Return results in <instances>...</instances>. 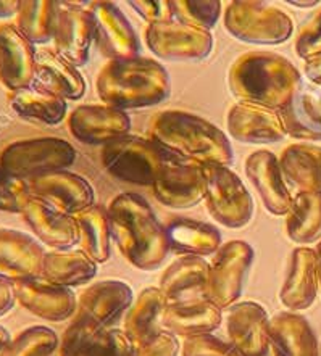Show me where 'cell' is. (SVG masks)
<instances>
[{"mask_svg":"<svg viewBox=\"0 0 321 356\" xmlns=\"http://www.w3.org/2000/svg\"><path fill=\"white\" fill-rule=\"evenodd\" d=\"M134 303V293L130 284L118 279H107L86 289L79 297V312L88 313L95 321L111 327L128 313Z\"/></svg>","mask_w":321,"mask_h":356,"instance_id":"27","label":"cell"},{"mask_svg":"<svg viewBox=\"0 0 321 356\" xmlns=\"http://www.w3.org/2000/svg\"><path fill=\"white\" fill-rule=\"evenodd\" d=\"M58 335L45 325H33L10 340L0 356H50L58 348Z\"/></svg>","mask_w":321,"mask_h":356,"instance_id":"39","label":"cell"},{"mask_svg":"<svg viewBox=\"0 0 321 356\" xmlns=\"http://www.w3.org/2000/svg\"><path fill=\"white\" fill-rule=\"evenodd\" d=\"M205 187L203 166L178 160L162 172L152 186V192L162 205L175 210H187L197 207L205 198Z\"/></svg>","mask_w":321,"mask_h":356,"instance_id":"14","label":"cell"},{"mask_svg":"<svg viewBox=\"0 0 321 356\" xmlns=\"http://www.w3.org/2000/svg\"><path fill=\"white\" fill-rule=\"evenodd\" d=\"M226 126L228 134L244 144H276L288 136L279 111L246 102L229 110Z\"/></svg>","mask_w":321,"mask_h":356,"instance_id":"19","label":"cell"},{"mask_svg":"<svg viewBox=\"0 0 321 356\" xmlns=\"http://www.w3.org/2000/svg\"><path fill=\"white\" fill-rule=\"evenodd\" d=\"M180 348V342L175 334L168 330H159L147 342L136 347V356H178Z\"/></svg>","mask_w":321,"mask_h":356,"instance_id":"44","label":"cell"},{"mask_svg":"<svg viewBox=\"0 0 321 356\" xmlns=\"http://www.w3.org/2000/svg\"><path fill=\"white\" fill-rule=\"evenodd\" d=\"M109 332V327L95 321L88 313L79 312L65 330L60 356H97L105 347Z\"/></svg>","mask_w":321,"mask_h":356,"instance_id":"36","label":"cell"},{"mask_svg":"<svg viewBox=\"0 0 321 356\" xmlns=\"http://www.w3.org/2000/svg\"><path fill=\"white\" fill-rule=\"evenodd\" d=\"M170 7L175 22L205 31L217 26L221 15L218 0H171Z\"/></svg>","mask_w":321,"mask_h":356,"instance_id":"40","label":"cell"},{"mask_svg":"<svg viewBox=\"0 0 321 356\" xmlns=\"http://www.w3.org/2000/svg\"><path fill=\"white\" fill-rule=\"evenodd\" d=\"M28 184L33 197L40 198L65 215L78 216L94 205L95 194L93 186L88 179L75 172H52L28 181Z\"/></svg>","mask_w":321,"mask_h":356,"instance_id":"12","label":"cell"},{"mask_svg":"<svg viewBox=\"0 0 321 356\" xmlns=\"http://www.w3.org/2000/svg\"><path fill=\"white\" fill-rule=\"evenodd\" d=\"M226 330L229 340L242 356H267L269 345V318L256 302H239L228 308Z\"/></svg>","mask_w":321,"mask_h":356,"instance_id":"20","label":"cell"},{"mask_svg":"<svg viewBox=\"0 0 321 356\" xmlns=\"http://www.w3.org/2000/svg\"><path fill=\"white\" fill-rule=\"evenodd\" d=\"M168 245L178 255L201 257L213 255L221 248V234L208 222L173 218L165 225Z\"/></svg>","mask_w":321,"mask_h":356,"instance_id":"30","label":"cell"},{"mask_svg":"<svg viewBox=\"0 0 321 356\" xmlns=\"http://www.w3.org/2000/svg\"><path fill=\"white\" fill-rule=\"evenodd\" d=\"M89 13L94 24V42L109 62L139 57V38L118 5L93 2Z\"/></svg>","mask_w":321,"mask_h":356,"instance_id":"11","label":"cell"},{"mask_svg":"<svg viewBox=\"0 0 321 356\" xmlns=\"http://www.w3.org/2000/svg\"><path fill=\"white\" fill-rule=\"evenodd\" d=\"M75 218L79 227L81 250L97 264L105 263L111 253V229L107 210L93 205Z\"/></svg>","mask_w":321,"mask_h":356,"instance_id":"37","label":"cell"},{"mask_svg":"<svg viewBox=\"0 0 321 356\" xmlns=\"http://www.w3.org/2000/svg\"><path fill=\"white\" fill-rule=\"evenodd\" d=\"M320 289L317 250L310 247L295 248L290 255L286 279L279 300L289 312H304L315 303Z\"/></svg>","mask_w":321,"mask_h":356,"instance_id":"22","label":"cell"},{"mask_svg":"<svg viewBox=\"0 0 321 356\" xmlns=\"http://www.w3.org/2000/svg\"><path fill=\"white\" fill-rule=\"evenodd\" d=\"M31 197L28 181L19 179L0 168V211L23 213Z\"/></svg>","mask_w":321,"mask_h":356,"instance_id":"41","label":"cell"},{"mask_svg":"<svg viewBox=\"0 0 321 356\" xmlns=\"http://www.w3.org/2000/svg\"><path fill=\"white\" fill-rule=\"evenodd\" d=\"M17 302L34 316L60 323L73 316L78 302L71 289L58 286L44 277H34L15 284Z\"/></svg>","mask_w":321,"mask_h":356,"instance_id":"17","label":"cell"},{"mask_svg":"<svg viewBox=\"0 0 321 356\" xmlns=\"http://www.w3.org/2000/svg\"><path fill=\"white\" fill-rule=\"evenodd\" d=\"M95 90L105 105L116 110L149 108L170 99L171 79L157 60H110L97 74Z\"/></svg>","mask_w":321,"mask_h":356,"instance_id":"3","label":"cell"},{"mask_svg":"<svg viewBox=\"0 0 321 356\" xmlns=\"http://www.w3.org/2000/svg\"><path fill=\"white\" fill-rule=\"evenodd\" d=\"M205 205L218 225L229 229L246 227L253 218V198L244 182L229 166H203Z\"/></svg>","mask_w":321,"mask_h":356,"instance_id":"8","label":"cell"},{"mask_svg":"<svg viewBox=\"0 0 321 356\" xmlns=\"http://www.w3.org/2000/svg\"><path fill=\"white\" fill-rule=\"evenodd\" d=\"M225 28L234 39L256 45L283 44L294 33L292 19L288 13L252 0H236L228 5Z\"/></svg>","mask_w":321,"mask_h":356,"instance_id":"7","label":"cell"},{"mask_svg":"<svg viewBox=\"0 0 321 356\" xmlns=\"http://www.w3.org/2000/svg\"><path fill=\"white\" fill-rule=\"evenodd\" d=\"M302 84L300 73L286 57L273 52L242 54L231 65L228 86L239 102L279 111Z\"/></svg>","mask_w":321,"mask_h":356,"instance_id":"4","label":"cell"},{"mask_svg":"<svg viewBox=\"0 0 321 356\" xmlns=\"http://www.w3.org/2000/svg\"><path fill=\"white\" fill-rule=\"evenodd\" d=\"M304 70L310 83H312L315 88H318V90H321V55L317 58L305 62Z\"/></svg>","mask_w":321,"mask_h":356,"instance_id":"48","label":"cell"},{"mask_svg":"<svg viewBox=\"0 0 321 356\" xmlns=\"http://www.w3.org/2000/svg\"><path fill=\"white\" fill-rule=\"evenodd\" d=\"M97 274V263L83 250L45 253L40 277L63 287L84 286Z\"/></svg>","mask_w":321,"mask_h":356,"instance_id":"32","label":"cell"},{"mask_svg":"<svg viewBox=\"0 0 321 356\" xmlns=\"http://www.w3.org/2000/svg\"><path fill=\"white\" fill-rule=\"evenodd\" d=\"M10 340H12V337H10V332L3 327V325H0V355H2L3 350L7 348Z\"/></svg>","mask_w":321,"mask_h":356,"instance_id":"50","label":"cell"},{"mask_svg":"<svg viewBox=\"0 0 321 356\" xmlns=\"http://www.w3.org/2000/svg\"><path fill=\"white\" fill-rule=\"evenodd\" d=\"M111 238L132 266L141 271L159 269L170 253L165 225L152 210L144 197L120 194L110 202L107 210Z\"/></svg>","mask_w":321,"mask_h":356,"instance_id":"1","label":"cell"},{"mask_svg":"<svg viewBox=\"0 0 321 356\" xmlns=\"http://www.w3.org/2000/svg\"><path fill=\"white\" fill-rule=\"evenodd\" d=\"M286 134L305 142H321V92L300 84L279 110Z\"/></svg>","mask_w":321,"mask_h":356,"instance_id":"29","label":"cell"},{"mask_svg":"<svg viewBox=\"0 0 321 356\" xmlns=\"http://www.w3.org/2000/svg\"><path fill=\"white\" fill-rule=\"evenodd\" d=\"M8 104L19 118L45 126L60 124L68 113L66 100L34 88L10 92Z\"/></svg>","mask_w":321,"mask_h":356,"instance_id":"34","label":"cell"},{"mask_svg":"<svg viewBox=\"0 0 321 356\" xmlns=\"http://www.w3.org/2000/svg\"><path fill=\"white\" fill-rule=\"evenodd\" d=\"M244 170L268 213L273 216L288 215L294 197L288 189L276 155L268 150H256L247 156Z\"/></svg>","mask_w":321,"mask_h":356,"instance_id":"18","label":"cell"},{"mask_svg":"<svg viewBox=\"0 0 321 356\" xmlns=\"http://www.w3.org/2000/svg\"><path fill=\"white\" fill-rule=\"evenodd\" d=\"M268 335L274 356H320V345L312 325L297 313L274 314L269 319Z\"/></svg>","mask_w":321,"mask_h":356,"instance_id":"28","label":"cell"},{"mask_svg":"<svg viewBox=\"0 0 321 356\" xmlns=\"http://www.w3.org/2000/svg\"><path fill=\"white\" fill-rule=\"evenodd\" d=\"M146 44L155 57L165 62H201L213 50V35L175 19L149 24L146 29Z\"/></svg>","mask_w":321,"mask_h":356,"instance_id":"10","label":"cell"},{"mask_svg":"<svg viewBox=\"0 0 321 356\" xmlns=\"http://www.w3.org/2000/svg\"><path fill=\"white\" fill-rule=\"evenodd\" d=\"M181 160L155 140L123 136L102 147L100 161L105 171L128 184L152 187L171 163Z\"/></svg>","mask_w":321,"mask_h":356,"instance_id":"5","label":"cell"},{"mask_svg":"<svg viewBox=\"0 0 321 356\" xmlns=\"http://www.w3.org/2000/svg\"><path fill=\"white\" fill-rule=\"evenodd\" d=\"M97 356H136V345L125 330L110 329L105 347Z\"/></svg>","mask_w":321,"mask_h":356,"instance_id":"46","label":"cell"},{"mask_svg":"<svg viewBox=\"0 0 321 356\" xmlns=\"http://www.w3.org/2000/svg\"><path fill=\"white\" fill-rule=\"evenodd\" d=\"M210 263L201 257H181L165 269L159 289L168 303L205 298Z\"/></svg>","mask_w":321,"mask_h":356,"instance_id":"26","label":"cell"},{"mask_svg":"<svg viewBox=\"0 0 321 356\" xmlns=\"http://www.w3.org/2000/svg\"><path fill=\"white\" fill-rule=\"evenodd\" d=\"M286 232L290 241L307 247L321 237V194L299 192L286 215Z\"/></svg>","mask_w":321,"mask_h":356,"instance_id":"35","label":"cell"},{"mask_svg":"<svg viewBox=\"0 0 321 356\" xmlns=\"http://www.w3.org/2000/svg\"><path fill=\"white\" fill-rule=\"evenodd\" d=\"M31 88L63 100H78L86 92V81L75 65L54 50H38Z\"/></svg>","mask_w":321,"mask_h":356,"instance_id":"24","label":"cell"},{"mask_svg":"<svg viewBox=\"0 0 321 356\" xmlns=\"http://www.w3.org/2000/svg\"><path fill=\"white\" fill-rule=\"evenodd\" d=\"M93 42L94 24L89 10L58 2L57 28L54 35L55 52L78 68L88 63Z\"/></svg>","mask_w":321,"mask_h":356,"instance_id":"21","label":"cell"},{"mask_svg":"<svg viewBox=\"0 0 321 356\" xmlns=\"http://www.w3.org/2000/svg\"><path fill=\"white\" fill-rule=\"evenodd\" d=\"M152 140L181 160L201 166H229L234 160L233 145L220 128L202 116L181 110H165L150 123Z\"/></svg>","mask_w":321,"mask_h":356,"instance_id":"2","label":"cell"},{"mask_svg":"<svg viewBox=\"0 0 321 356\" xmlns=\"http://www.w3.org/2000/svg\"><path fill=\"white\" fill-rule=\"evenodd\" d=\"M22 215L38 241L55 250H70L79 243V227L76 218L65 215L40 198L31 197Z\"/></svg>","mask_w":321,"mask_h":356,"instance_id":"23","label":"cell"},{"mask_svg":"<svg viewBox=\"0 0 321 356\" xmlns=\"http://www.w3.org/2000/svg\"><path fill=\"white\" fill-rule=\"evenodd\" d=\"M130 5L149 24L171 22L173 19L170 2H163V0H132Z\"/></svg>","mask_w":321,"mask_h":356,"instance_id":"45","label":"cell"},{"mask_svg":"<svg viewBox=\"0 0 321 356\" xmlns=\"http://www.w3.org/2000/svg\"><path fill=\"white\" fill-rule=\"evenodd\" d=\"M57 18L58 2L23 0L15 24L33 44H47L54 40Z\"/></svg>","mask_w":321,"mask_h":356,"instance_id":"38","label":"cell"},{"mask_svg":"<svg viewBox=\"0 0 321 356\" xmlns=\"http://www.w3.org/2000/svg\"><path fill=\"white\" fill-rule=\"evenodd\" d=\"M292 5H297V7H313L318 2H290Z\"/></svg>","mask_w":321,"mask_h":356,"instance_id":"52","label":"cell"},{"mask_svg":"<svg viewBox=\"0 0 321 356\" xmlns=\"http://www.w3.org/2000/svg\"><path fill=\"white\" fill-rule=\"evenodd\" d=\"M295 54L305 62L321 55V10L300 28L295 38Z\"/></svg>","mask_w":321,"mask_h":356,"instance_id":"43","label":"cell"},{"mask_svg":"<svg viewBox=\"0 0 321 356\" xmlns=\"http://www.w3.org/2000/svg\"><path fill=\"white\" fill-rule=\"evenodd\" d=\"M75 147L60 137H38L8 144L0 152V168L19 179L66 171L76 161Z\"/></svg>","mask_w":321,"mask_h":356,"instance_id":"6","label":"cell"},{"mask_svg":"<svg viewBox=\"0 0 321 356\" xmlns=\"http://www.w3.org/2000/svg\"><path fill=\"white\" fill-rule=\"evenodd\" d=\"M253 258V248L244 241H231L221 245L210 264L205 298L221 309L231 308L242 295Z\"/></svg>","mask_w":321,"mask_h":356,"instance_id":"9","label":"cell"},{"mask_svg":"<svg viewBox=\"0 0 321 356\" xmlns=\"http://www.w3.org/2000/svg\"><path fill=\"white\" fill-rule=\"evenodd\" d=\"M160 321L168 332L186 339L197 337V335L212 334L220 327L223 309L207 298L186 300V302L168 303Z\"/></svg>","mask_w":321,"mask_h":356,"instance_id":"25","label":"cell"},{"mask_svg":"<svg viewBox=\"0 0 321 356\" xmlns=\"http://www.w3.org/2000/svg\"><path fill=\"white\" fill-rule=\"evenodd\" d=\"M182 356H242L231 342L212 334L189 337L182 343Z\"/></svg>","mask_w":321,"mask_h":356,"instance_id":"42","label":"cell"},{"mask_svg":"<svg viewBox=\"0 0 321 356\" xmlns=\"http://www.w3.org/2000/svg\"><path fill=\"white\" fill-rule=\"evenodd\" d=\"M317 261H318V281H320V289H321V241L317 247Z\"/></svg>","mask_w":321,"mask_h":356,"instance_id":"51","label":"cell"},{"mask_svg":"<svg viewBox=\"0 0 321 356\" xmlns=\"http://www.w3.org/2000/svg\"><path fill=\"white\" fill-rule=\"evenodd\" d=\"M168 307V300L159 287H146L131 305L125 318V332L136 347L159 332L157 323Z\"/></svg>","mask_w":321,"mask_h":356,"instance_id":"33","label":"cell"},{"mask_svg":"<svg viewBox=\"0 0 321 356\" xmlns=\"http://www.w3.org/2000/svg\"><path fill=\"white\" fill-rule=\"evenodd\" d=\"M22 0H0V18L17 17Z\"/></svg>","mask_w":321,"mask_h":356,"instance_id":"49","label":"cell"},{"mask_svg":"<svg viewBox=\"0 0 321 356\" xmlns=\"http://www.w3.org/2000/svg\"><path fill=\"white\" fill-rule=\"evenodd\" d=\"M34 44L17 24H0V83L10 92L28 89L33 86L36 70Z\"/></svg>","mask_w":321,"mask_h":356,"instance_id":"13","label":"cell"},{"mask_svg":"<svg viewBox=\"0 0 321 356\" xmlns=\"http://www.w3.org/2000/svg\"><path fill=\"white\" fill-rule=\"evenodd\" d=\"M279 166L288 184L299 192L321 194V147L294 144L284 149Z\"/></svg>","mask_w":321,"mask_h":356,"instance_id":"31","label":"cell"},{"mask_svg":"<svg viewBox=\"0 0 321 356\" xmlns=\"http://www.w3.org/2000/svg\"><path fill=\"white\" fill-rule=\"evenodd\" d=\"M17 303L15 284L8 279L0 277V316L7 314Z\"/></svg>","mask_w":321,"mask_h":356,"instance_id":"47","label":"cell"},{"mask_svg":"<svg viewBox=\"0 0 321 356\" xmlns=\"http://www.w3.org/2000/svg\"><path fill=\"white\" fill-rule=\"evenodd\" d=\"M68 129L75 139L88 145L104 147L128 136L131 120L126 111L109 105H81L68 118Z\"/></svg>","mask_w":321,"mask_h":356,"instance_id":"15","label":"cell"},{"mask_svg":"<svg viewBox=\"0 0 321 356\" xmlns=\"http://www.w3.org/2000/svg\"><path fill=\"white\" fill-rule=\"evenodd\" d=\"M44 258L38 238L17 229L0 227V277L13 284L40 277Z\"/></svg>","mask_w":321,"mask_h":356,"instance_id":"16","label":"cell"}]
</instances>
